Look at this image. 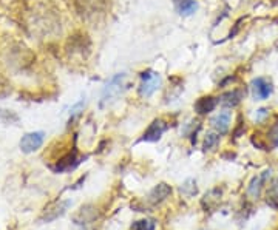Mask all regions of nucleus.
<instances>
[{
	"label": "nucleus",
	"instance_id": "f257e3e1",
	"mask_svg": "<svg viewBox=\"0 0 278 230\" xmlns=\"http://www.w3.org/2000/svg\"><path fill=\"white\" fill-rule=\"evenodd\" d=\"M125 85H127V74L125 73H119L115 78H112L102 91V104L115 100L125 90Z\"/></svg>",
	"mask_w": 278,
	"mask_h": 230
},
{
	"label": "nucleus",
	"instance_id": "f03ea898",
	"mask_svg": "<svg viewBox=\"0 0 278 230\" xmlns=\"http://www.w3.org/2000/svg\"><path fill=\"white\" fill-rule=\"evenodd\" d=\"M141 79H142V84L139 87V94L144 97H150L161 85V76L153 70L142 71Z\"/></svg>",
	"mask_w": 278,
	"mask_h": 230
},
{
	"label": "nucleus",
	"instance_id": "7ed1b4c3",
	"mask_svg": "<svg viewBox=\"0 0 278 230\" xmlns=\"http://www.w3.org/2000/svg\"><path fill=\"white\" fill-rule=\"evenodd\" d=\"M76 8L78 11L85 17V19H91L96 17L97 14H100L105 8V2L104 0H74Z\"/></svg>",
	"mask_w": 278,
	"mask_h": 230
},
{
	"label": "nucleus",
	"instance_id": "20e7f679",
	"mask_svg": "<svg viewBox=\"0 0 278 230\" xmlns=\"http://www.w3.org/2000/svg\"><path fill=\"white\" fill-rule=\"evenodd\" d=\"M43 138H45V133L43 132L27 133V135L22 138V141H20V150L23 153H33V151H36L43 144Z\"/></svg>",
	"mask_w": 278,
	"mask_h": 230
},
{
	"label": "nucleus",
	"instance_id": "39448f33",
	"mask_svg": "<svg viewBox=\"0 0 278 230\" xmlns=\"http://www.w3.org/2000/svg\"><path fill=\"white\" fill-rule=\"evenodd\" d=\"M250 88H252V94H254V97H255L257 100H264V99H267V97L272 94V91H273L272 82L267 81V79H264V78H257V79H254V81H252Z\"/></svg>",
	"mask_w": 278,
	"mask_h": 230
},
{
	"label": "nucleus",
	"instance_id": "423d86ee",
	"mask_svg": "<svg viewBox=\"0 0 278 230\" xmlns=\"http://www.w3.org/2000/svg\"><path fill=\"white\" fill-rule=\"evenodd\" d=\"M167 130V124L162 119H156L150 124V127L145 130V133L142 135L144 142H156L161 139V136L164 135V132Z\"/></svg>",
	"mask_w": 278,
	"mask_h": 230
},
{
	"label": "nucleus",
	"instance_id": "0eeeda50",
	"mask_svg": "<svg viewBox=\"0 0 278 230\" xmlns=\"http://www.w3.org/2000/svg\"><path fill=\"white\" fill-rule=\"evenodd\" d=\"M210 124H212L213 129L216 130V133L226 135L227 130H229V125H231V113H229V111L218 113L215 118H212Z\"/></svg>",
	"mask_w": 278,
	"mask_h": 230
},
{
	"label": "nucleus",
	"instance_id": "6e6552de",
	"mask_svg": "<svg viewBox=\"0 0 278 230\" xmlns=\"http://www.w3.org/2000/svg\"><path fill=\"white\" fill-rule=\"evenodd\" d=\"M243 96H244V93H243L241 90L227 91V93H224V94L219 97V104H221L223 107H226V108H234V107H237V105L240 104V102H241Z\"/></svg>",
	"mask_w": 278,
	"mask_h": 230
},
{
	"label": "nucleus",
	"instance_id": "1a4fd4ad",
	"mask_svg": "<svg viewBox=\"0 0 278 230\" xmlns=\"http://www.w3.org/2000/svg\"><path fill=\"white\" fill-rule=\"evenodd\" d=\"M170 195H172V187L167 186V184H164V183H161V184H158L153 190L150 192L148 199H150L151 204H161V202L165 201Z\"/></svg>",
	"mask_w": 278,
	"mask_h": 230
},
{
	"label": "nucleus",
	"instance_id": "9d476101",
	"mask_svg": "<svg viewBox=\"0 0 278 230\" xmlns=\"http://www.w3.org/2000/svg\"><path fill=\"white\" fill-rule=\"evenodd\" d=\"M269 178H270V170H266V171H263V175L255 176L254 180L250 181V184H249V189H247L249 195L254 196V198H258L260 193H261L263 184L269 180Z\"/></svg>",
	"mask_w": 278,
	"mask_h": 230
},
{
	"label": "nucleus",
	"instance_id": "9b49d317",
	"mask_svg": "<svg viewBox=\"0 0 278 230\" xmlns=\"http://www.w3.org/2000/svg\"><path fill=\"white\" fill-rule=\"evenodd\" d=\"M216 107V99L212 96H204V97H199L195 102V111L198 114H207L210 111H213Z\"/></svg>",
	"mask_w": 278,
	"mask_h": 230
},
{
	"label": "nucleus",
	"instance_id": "f8f14e48",
	"mask_svg": "<svg viewBox=\"0 0 278 230\" xmlns=\"http://www.w3.org/2000/svg\"><path fill=\"white\" fill-rule=\"evenodd\" d=\"M78 156H76V150H73L71 153H68V155L62 159L58 161V164L54 165V170L56 171H68L71 168H74L76 165H78Z\"/></svg>",
	"mask_w": 278,
	"mask_h": 230
},
{
	"label": "nucleus",
	"instance_id": "ddd939ff",
	"mask_svg": "<svg viewBox=\"0 0 278 230\" xmlns=\"http://www.w3.org/2000/svg\"><path fill=\"white\" fill-rule=\"evenodd\" d=\"M196 8H198V5H196L195 0H183L181 4H178V10H180V13L184 14V16L193 14V13L196 11Z\"/></svg>",
	"mask_w": 278,
	"mask_h": 230
},
{
	"label": "nucleus",
	"instance_id": "4468645a",
	"mask_svg": "<svg viewBox=\"0 0 278 230\" xmlns=\"http://www.w3.org/2000/svg\"><path fill=\"white\" fill-rule=\"evenodd\" d=\"M219 142V133H207L204 138V150H215Z\"/></svg>",
	"mask_w": 278,
	"mask_h": 230
},
{
	"label": "nucleus",
	"instance_id": "2eb2a0df",
	"mask_svg": "<svg viewBox=\"0 0 278 230\" xmlns=\"http://www.w3.org/2000/svg\"><path fill=\"white\" fill-rule=\"evenodd\" d=\"M155 227H156V224L153 219H141L132 225L133 230H155Z\"/></svg>",
	"mask_w": 278,
	"mask_h": 230
},
{
	"label": "nucleus",
	"instance_id": "dca6fc26",
	"mask_svg": "<svg viewBox=\"0 0 278 230\" xmlns=\"http://www.w3.org/2000/svg\"><path fill=\"white\" fill-rule=\"evenodd\" d=\"M0 121L2 122H17V116L13 114L11 111H7V110H0Z\"/></svg>",
	"mask_w": 278,
	"mask_h": 230
},
{
	"label": "nucleus",
	"instance_id": "f3484780",
	"mask_svg": "<svg viewBox=\"0 0 278 230\" xmlns=\"http://www.w3.org/2000/svg\"><path fill=\"white\" fill-rule=\"evenodd\" d=\"M269 139H270V142H272L273 147H278V122L270 129V132H269Z\"/></svg>",
	"mask_w": 278,
	"mask_h": 230
},
{
	"label": "nucleus",
	"instance_id": "a211bd4d",
	"mask_svg": "<svg viewBox=\"0 0 278 230\" xmlns=\"http://www.w3.org/2000/svg\"><path fill=\"white\" fill-rule=\"evenodd\" d=\"M84 107H85V100L82 99V100H79L78 104H76V105L71 108V116H78V114L84 110Z\"/></svg>",
	"mask_w": 278,
	"mask_h": 230
},
{
	"label": "nucleus",
	"instance_id": "6ab92c4d",
	"mask_svg": "<svg viewBox=\"0 0 278 230\" xmlns=\"http://www.w3.org/2000/svg\"><path fill=\"white\" fill-rule=\"evenodd\" d=\"M267 116H269V110L267 108H260L257 111V114H255V121L257 122H263Z\"/></svg>",
	"mask_w": 278,
	"mask_h": 230
}]
</instances>
